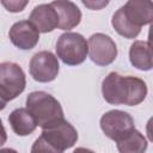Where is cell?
Instances as JSON below:
<instances>
[{
  "instance_id": "obj_2",
  "label": "cell",
  "mask_w": 153,
  "mask_h": 153,
  "mask_svg": "<svg viewBox=\"0 0 153 153\" xmlns=\"http://www.w3.org/2000/svg\"><path fill=\"white\" fill-rule=\"evenodd\" d=\"M153 20L152 0H128L112 16L111 25L115 31L124 38L131 39L137 37L143 25Z\"/></svg>"
},
{
  "instance_id": "obj_3",
  "label": "cell",
  "mask_w": 153,
  "mask_h": 153,
  "mask_svg": "<svg viewBox=\"0 0 153 153\" xmlns=\"http://www.w3.org/2000/svg\"><path fill=\"white\" fill-rule=\"evenodd\" d=\"M78 141L76 129L66 120L44 128L41 136L35 141L31 152H56L62 153L73 147Z\"/></svg>"
},
{
  "instance_id": "obj_16",
  "label": "cell",
  "mask_w": 153,
  "mask_h": 153,
  "mask_svg": "<svg viewBox=\"0 0 153 153\" xmlns=\"http://www.w3.org/2000/svg\"><path fill=\"white\" fill-rule=\"evenodd\" d=\"M1 5L11 13L22 12L29 4V0H0Z\"/></svg>"
},
{
  "instance_id": "obj_9",
  "label": "cell",
  "mask_w": 153,
  "mask_h": 153,
  "mask_svg": "<svg viewBox=\"0 0 153 153\" xmlns=\"http://www.w3.org/2000/svg\"><path fill=\"white\" fill-rule=\"evenodd\" d=\"M26 86L25 73L14 62L0 63V87L8 100L17 98Z\"/></svg>"
},
{
  "instance_id": "obj_5",
  "label": "cell",
  "mask_w": 153,
  "mask_h": 153,
  "mask_svg": "<svg viewBox=\"0 0 153 153\" xmlns=\"http://www.w3.org/2000/svg\"><path fill=\"white\" fill-rule=\"evenodd\" d=\"M88 54L86 38L78 32H65L56 42V55L65 65L76 66L82 63Z\"/></svg>"
},
{
  "instance_id": "obj_17",
  "label": "cell",
  "mask_w": 153,
  "mask_h": 153,
  "mask_svg": "<svg viewBox=\"0 0 153 153\" xmlns=\"http://www.w3.org/2000/svg\"><path fill=\"white\" fill-rule=\"evenodd\" d=\"M81 2L88 10L99 11V10H103L104 7H106L109 5L110 0H81Z\"/></svg>"
},
{
  "instance_id": "obj_6",
  "label": "cell",
  "mask_w": 153,
  "mask_h": 153,
  "mask_svg": "<svg viewBox=\"0 0 153 153\" xmlns=\"http://www.w3.org/2000/svg\"><path fill=\"white\" fill-rule=\"evenodd\" d=\"M99 124L105 136L115 142L135 128L133 117L122 110H110L105 112L100 117Z\"/></svg>"
},
{
  "instance_id": "obj_14",
  "label": "cell",
  "mask_w": 153,
  "mask_h": 153,
  "mask_svg": "<svg viewBox=\"0 0 153 153\" xmlns=\"http://www.w3.org/2000/svg\"><path fill=\"white\" fill-rule=\"evenodd\" d=\"M130 63L140 71H151L153 67L152 50L148 41H135L129 49Z\"/></svg>"
},
{
  "instance_id": "obj_4",
  "label": "cell",
  "mask_w": 153,
  "mask_h": 153,
  "mask_svg": "<svg viewBox=\"0 0 153 153\" xmlns=\"http://www.w3.org/2000/svg\"><path fill=\"white\" fill-rule=\"evenodd\" d=\"M26 109L32 114L37 126L42 129L49 128L65 120L60 102L44 91H33L29 93L26 97Z\"/></svg>"
},
{
  "instance_id": "obj_7",
  "label": "cell",
  "mask_w": 153,
  "mask_h": 153,
  "mask_svg": "<svg viewBox=\"0 0 153 153\" xmlns=\"http://www.w3.org/2000/svg\"><path fill=\"white\" fill-rule=\"evenodd\" d=\"M29 71L33 80L38 82H50L55 80L59 74V59L49 50L38 51L31 57Z\"/></svg>"
},
{
  "instance_id": "obj_12",
  "label": "cell",
  "mask_w": 153,
  "mask_h": 153,
  "mask_svg": "<svg viewBox=\"0 0 153 153\" xmlns=\"http://www.w3.org/2000/svg\"><path fill=\"white\" fill-rule=\"evenodd\" d=\"M59 16V29L71 30L79 25L81 20V11L79 7L69 0H54L50 4Z\"/></svg>"
},
{
  "instance_id": "obj_1",
  "label": "cell",
  "mask_w": 153,
  "mask_h": 153,
  "mask_svg": "<svg viewBox=\"0 0 153 153\" xmlns=\"http://www.w3.org/2000/svg\"><path fill=\"white\" fill-rule=\"evenodd\" d=\"M146 82L136 76H123L117 72L109 73L102 82L104 99L112 105L135 106L142 103L147 96Z\"/></svg>"
},
{
  "instance_id": "obj_8",
  "label": "cell",
  "mask_w": 153,
  "mask_h": 153,
  "mask_svg": "<svg viewBox=\"0 0 153 153\" xmlns=\"http://www.w3.org/2000/svg\"><path fill=\"white\" fill-rule=\"evenodd\" d=\"M88 56L97 66H109L117 57V47L114 39L102 32L93 33L88 41Z\"/></svg>"
},
{
  "instance_id": "obj_15",
  "label": "cell",
  "mask_w": 153,
  "mask_h": 153,
  "mask_svg": "<svg viewBox=\"0 0 153 153\" xmlns=\"http://www.w3.org/2000/svg\"><path fill=\"white\" fill-rule=\"evenodd\" d=\"M147 143L146 137L135 128L116 141L117 149L121 153H142L147 149Z\"/></svg>"
},
{
  "instance_id": "obj_10",
  "label": "cell",
  "mask_w": 153,
  "mask_h": 153,
  "mask_svg": "<svg viewBox=\"0 0 153 153\" xmlns=\"http://www.w3.org/2000/svg\"><path fill=\"white\" fill-rule=\"evenodd\" d=\"M8 37L12 44L17 48L22 50H30L38 43L39 31L30 20H20L11 26Z\"/></svg>"
},
{
  "instance_id": "obj_11",
  "label": "cell",
  "mask_w": 153,
  "mask_h": 153,
  "mask_svg": "<svg viewBox=\"0 0 153 153\" xmlns=\"http://www.w3.org/2000/svg\"><path fill=\"white\" fill-rule=\"evenodd\" d=\"M29 20L43 33L51 32L59 26V16L50 4H41L36 6L30 13Z\"/></svg>"
},
{
  "instance_id": "obj_18",
  "label": "cell",
  "mask_w": 153,
  "mask_h": 153,
  "mask_svg": "<svg viewBox=\"0 0 153 153\" xmlns=\"http://www.w3.org/2000/svg\"><path fill=\"white\" fill-rule=\"evenodd\" d=\"M7 141V134H6V130H5V127L2 124V121L0 120V147L6 143Z\"/></svg>"
},
{
  "instance_id": "obj_13",
  "label": "cell",
  "mask_w": 153,
  "mask_h": 153,
  "mask_svg": "<svg viewBox=\"0 0 153 153\" xmlns=\"http://www.w3.org/2000/svg\"><path fill=\"white\" fill-rule=\"evenodd\" d=\"M8 122L12 130L18 136H27L32 134L37 128L35 117L26 108L14 109L8 116Z\"/></svg>"
},
{
  "instance_id": "obj_19",
  "label": "cell",
  "mask_w": 153,
  "mask_h": 153,
  "mask_svg": "<svg viewBox=\"0 0 153 153\" xmlns=\"http://www.w3.org/2000/svg\"><path fill=\"white\" fill-rule=\"evenodd\" d=\"M7 102H10V100L7 99V97H6L5 92H4V91L1 90V87H0V111L5 109V106H6Z\"/></svg>"
}]
</instances>
